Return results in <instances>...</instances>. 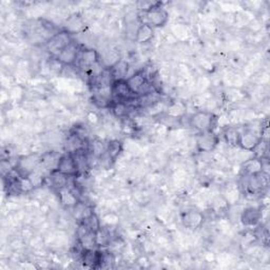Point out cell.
I'll return each instance as SVG.
<instances>
[{
    "label": "cell",
    "instance_id": "7402d4cb",
    "mask_svg": "<svg viewBox=\"0 0 270 270\" xmlns=\"http://www.w3.org/2000/svg\"><path fill=\"white\" fill-rule=\"evenodd\" d=\"M72 154H73L74 161H75V164H76L79 173L80 172L81 173L82 172H86L89 169V161H88L87 154L85 153V150L84 149L77 150V151L73 152Z\"/></svg>",
    "mask_w": 270,
    "mask_h": 270
},
{
    "label": "cell",
    "instance_id": "4fadbf2b",
    "mask_svg": "<svg viewBox=\"0 0 270 270\" xmlns=\"http://www.w3.org/2000/svg\"><path fill=\"white\" fill-rule=\"evenodd\" d=\"M99 62V54L94 50H85L79 52L77 63L81 68H91Z\"/></svg>",
    "mask_w": 270,
    "mask_h": 270
},
{
    "label": "cell",
    "instance_id": "9a60e30c",
    "mask_svg": "<svg viewBox=\"0 0 270 270\" xmlns=\"http://www.w3.org/2000/svg\"><path fill=\"white\" fill-rule=\"evenodd\" d=\"M110 72L112 74V77H113L114 81L115 80H121V79H126L127 73H128L129 70V65L127 62L121 61L116 62L111 68H109Z\"/></svg>",
    "mask_w": 270,
    "mask_h": 270
},
{
    "label": "cell",
    "instance_id": "5bb4252c",
    "mask_svg": "<svg viewBox=\"0 0 270 270\" xmlns=\"http://www.w3.org/2000/svg\"><path fill=\"white\" fill-rule=\"evenodd\" d=\"M243 172L245 175H254L263 172V160L254 156L243 165Z\"/></svg>",
    "mask_w": 270,
    "mask_h": 270
},
{
    "label": "cell",
    "instance_id": "5b68a950",
    "mask_svg": "<svg viewBox=\"0 0 270 270\" xmlns=\"http://www.w3.org/2000/svg\"><path fill=\"white\" fill-rule=\"evenodd\" d=\"M219 144V137L215 133H201L197 139V147L200 152H211Z\"/></svg>",
    "mask_w": 270,
    "mask_h": 270
},
{
    "label": "cell",
    "instance_id": "2e32d148",
    "mask_svg": "<svg viewBox=\"0 0 270 270\" xmlns=\"http://www.w3.org/2000/svg\"><path fill=\"white\" fill-rule=\"evenodd\" d=\"M122 151H123V142L121 140L113 139V140H110L107 144V150H106V154L104 155H107V157L111 162H115Z\"/></svg>",
    "mask_w": 270,
    "mask_h": 270
},
{
    "label": "cell",
    "instance_id": "ba28073f",
    "mask_svg": "<svg viewBox=\"0 0 270 270\" xmlns=\"http://www.w3.org/2000/svg\"><path fill=\"white\" fill-rule=\"evenodd\" d=\"M246 177L248 178L246 184L247 190L252 194L263 191V189H265L268 186V177L266 174H264V172H261V173L254 175H246Z\"/></svg>",
    "mask_w": 270,
    "mask_h": 270
},
{
    "label": "cell",
    "instance_id": "3957f363",
    "mask_svg": "<svg viewBox=\"0 0 270 270\" xmlns=\"http://www.w3.org/2000/svg\"><path fill=\"white\" fill-rule=\"evenodd\" d=\"M72 41L73 40L69 33L61 32L51 37L46 44V49L51 55H53L56 58Z\"/></svg>",
    "mask_w": 270,
    "mask_h": 270
},
{
    "label": "cell",
    "instance_id": "e0dca14e",
    "mask_svg": "<svg viewBox=\"0 0 270 270\" xmlns=\"http://www.w3.org/2000/svg\"><path fill=\"white\" fill-rule=\"evenodd\" d=\"M153 38V28L146 24H141L137 30L135 41L138 43H147Z\"/></svg>",
    "mask_w": 270,
    "mask_h": 270
},
{
    "label": "cell",
    "instance_id": "ffe728a7",
    "mask_svg": "<svg viewBox=\"0 0 270 270\" xmlns=\"http://www.w3.org/2000/svg\"><path fill=\"white\" fill-rule=\"evenodd\" d=\"M112 113L118 118H128L130 113V106L127 101H115L110 106Z\"/></svg>",
    "mask_w": 270,
    "mask_h": 270
},
{
    "label": "cell",
    "instance_id": "484cf974",
    "mask_svg": "<svg viewBox=\"0 0 270 270\" xmlns=\"http://www.w3.org/2000/svg\"><path fill=\"white\" fill-rule=\"evenodd\" d=\"M0 168H1V172L2 175L5 176L9 172H11L14 168L11 166V164L9 161H2L1 164H0Z\"/></svg>",
    "mask_w": 270,
    "mask_h": 270
},
{
    "label": "cell",
    "instance_id": "cb8c5ba5",
    "mask_svg": "<svg viewBox=\"0 0 270 270\" xmlns=\"http://www.w3.org/2000/svg\"><path fill=\"white\" fill-rule=\"evenodd\" d=\"M96 246L106 247L111 243V235L106 228H100V230L95 234Z\"/></svg>",
    "mask_w": 270,
    "mask_h": 270
},
{
    "label": "cell",
    "instance_id": "8992f818",
    "mask_svg": "<svg viewBox=\"0 0 270 270\" xmlns=\"http://www.w3.org/2000/svg\"><path fill=\"white\" fill-rule=\"evenodd\" d=\"M111 94L115 97L117 101H128L135 96L127 85L126 79L115 80L111 86Z\"/></svg>",
    "mask_w": 270,
    "mask_h": 270
},
{
    "label": "cell",
    "instance_id": "d4e9b609",
    "mask_svg": "<svg viewBox=\"0 0 270 270\" xmlns=\"http://www.w3.org/2000/svg\"><path fill=\"white\" fill-rule=\"evenodd\" d=\"M106 150H107V144L101 139H94L91 144V152L92 154L100 159V157L103 156L106 154Z\"/></svg>",
    "mask_w": 270,
    "mask_h": 270
},
{
    "label": "cell",
    "instance_id": "603a6c76",
    "mask_svg": "<svg viewBox=\"0 0 270 270\" xmlns=\"http://www.w3.org/2000/svg\"><path fill=\"white\" fill-rule=\"evenodd\" d=\"M81 223L84 224L90 231L93 232V234H96V232L101 228V222L99 220V217H97V215L93 212L87 215L85 219H82Z\"/></svg>",
    "mask_w": 270,
    "mask_h": 270
},
{
    "label": "cell",
    "instance_id": "6da1fadb",
    "mask_svg": "<svg viewBox=\"0 0 270 270\" xmlns=\"http://www.w3.org/2000/svg\"><path fill=\"white\" fill-rule=\"evenodd\" d=\"M144 22L152 28H163L169 20L168 12L159 5H152L144 11Z\"/></svg>",
    "mask_w": 270,
    "mask_h": 270
},
{
    "label": "cell",
    "instance_id": "8fae6325",
    "mask_svg": "<svg viewBox=\"0 0 270 270\" xmlns=\"http://www.w3.org/2000/svg\"><path fill=\"white\" fill-rule=\"evenodd\" d=\"M204 221L202 214L199 211H187L182 216V222L185 227L189 229L199 228Z\"/></svg>",
    "mask_w": 270,
    "mask_h": 270
},
{
    "label": "cell",
    "instance_id": "ac0fdd59",
    "mask_svg": "<svg viewBox=\"0 0 270 270\" xmlns=\"http://www.w3.org/2000/svg\"><path fill=\"white\" fill-rule=\"evenodd\" d=\"M224 138L227 145L230 147H239V141H241V132H239L235 127L227 128L224 132Z\"/></svg>",
    "mask_w": 270,
    "mask_h": 270
},
{
    "label": "cell",
    "instance_id": "44dd1931",
    "mask_svg": "<svg viewBox=\"0 0 270 270\" xmlns=\"http://www.w3.org/2000/svg\"><path fill=\"white\" fill-rule=\"evenodd\" d=\"M69 177L64 173H62V172L59 171H54L52 172L51 174V183L52 185H53V187H55L56 189L62 190L64 188H66V187H68V185H69Z\"/></svg>",
    "mask_w": 270,
    "mask_h": 270
},
{
    "label": "cell",
    "instance_id": "30bf717a",
    "mask_svg": "<svg viewBox=\"0 0 270 270\" xmlns=\"http://www.w3.org/2000/svg\"><path fill=\"white\" fill-rule=\"evenodd\" d=\"M127 85H128L129 89L131 90V92L135 95L138 96L141 92V90L144 89V87L146 86L147 82L149 81L146 77V75L144 72H137L133 74L132 76H130L129 78H126Z\"/></svg>",
    "mask_w": 270,
    "mask_h": 270
},
{
    "label": "cell",
    "instance_id": "7a4b0ae2",
    "mask_svg": "<svg viewBox=\"0 0 270 270\" xmlns=\"http://www.w3.org/2000/svg\"><path fill=\"white\" fill-rule=\"evenodd\" d=\"M216 124V117L214 114L206 111L197 112L190 117V125L194 129L201 133L212 132Z\"/></svg>",
    "mask_w": 270,
    "mask_h": 270
},
{
    "label": "cell",
    "instance_id": "52a82bcc",
    "mask_svg": "<svg viewBox=\"0 0 270 270\" xmlns=\"http://www.w3.org/2000/svg\"><path fill=\"white\" fill-rule=\"evenodd\" d=\"M56 170L62 172V173L68 176H75L79 173L76 164H75L73 154L70 152L65 154L64 156L61 157V159H59Z\"/></svg>",
    "mask_w": 270,
    "mask_h": 270
},
{
    "label": "cell",
    "instance_id": "d6986e66",
    "mask_svg": "<svg viewBox=\"0 0 270 270\" xmlns=\"http://www.w3.org/2000/svg\"><path fill=\"white\" fill-rule=\"evenodd\" d=\"M59 197H61V201L63 202V205L67 207H75L78 204V200L76 194L74 193L73 190L69 189L68 187L66 188L59 190Z\"/></svg>",
    "mask_w": 270,
    "mask_h": 270
},
{
    "label": "cell",
    "instance_id": "9c48e42d",
    "mask_svg": "<svg viewBox=\"0 0 270 270\" xmlns=\"http://www.w3.org/2000/svg\"><path fill=\"white\" fill-rule=\"evenodd\" d=\"M78 55H79V50L77 48V44L74 41H72L69 46L62 51V53L59 54L56 58L64 66H73L77 62Z\"/></svg>",
    "mask_w": 270,
    "mask_h": 270
},
{
    "label": "cell",
    "instance_id": "7c38bea8",
    "mask_svg": "<svg viewBox=\"0 0 270 270\" xmlns=\"http://www.w3.org/2000/svg\"><path fill=\"white\" fill-rule=\"evenodd\" d=\"M262 219V212L259 208H254V207H249L245 209L241 220L242 223L245 225V226H256V225L261 221Z\"/></svg>",
    "mask_w": 270,
    "mask_h": 270
},
{
    "label": "cell",
    "instance_id": "277c9868",
    "mask_svg": "<svg viewBox=\"0 0 270 270\" xmlns=\"http://www.w3.org/2000/svg\"><path fill=\"white\" fill-rule=\"evenodd\" d=\"M263 140L262 133L257 132L252 129H246L243 133H241V141H239V147L246 150V151L253 152L260 142Z\"/></svg>",
    "mask_w": 270,
    "mask_h": 270
}]
</instances>
